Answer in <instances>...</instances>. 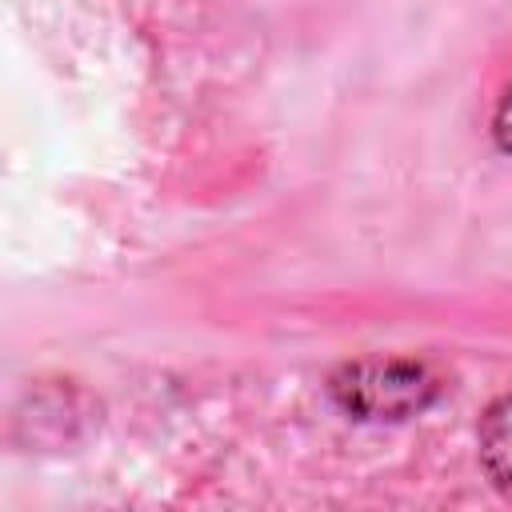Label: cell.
Here are the masks:
<instances>
[{
	"label": "cell",
	"instance_id": "1",
	"mask_svg": "<svg viewBox=\"0 0 512 512\" xmlns=\"http://www.w3.org/2000/svg\"><path fill=\"white\" fill-rule=\"evenodd\" d=\"M440 392L444 376L416 356H360L328 376L332 404L368 424H400L424 416Z\"/></svg>",
	"mask_w": 512,
	"mask_h": 512
},
{
	"label": "cell",
	"instance_id": "2",
	"mask_svg": "<svg viewBox=\"0 0 512 512\" xmlns=\"http://www.w3.org/2000/svg\"><path fill=\"white\" fill-rule=\"evenodd\" d=\"M476 448H480V468L488 484L512 504V392L496 396L476 424Z\"/></svg>",
	"mask_w": 512,
	"mask_h": 512
},
{
	"label": "cell",
	"instance_id": "3",
	"mask_svg": "<svg viewBox=\"0 0 512 512\" xmlns=\"http://www.w3.org/2000/svg\"><path fill=\"white\" fill-rule=\"evenodd\" d=\"M492 144H496V152L512 156V80L504 84L496 112H492Z\"/></svg>",
	"mask_w": 512,
	"mask_h": 512
}]
</instances>
